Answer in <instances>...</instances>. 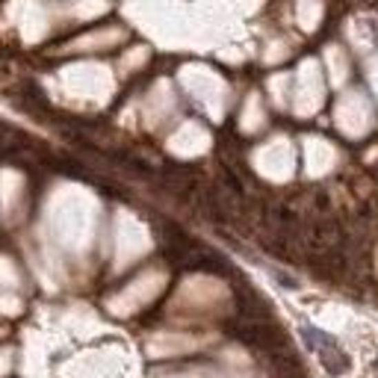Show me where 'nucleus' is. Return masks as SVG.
<instances>
[{"label":"nucleus","mask_w":378,"mask_h":378,"mask_svg":"<svg viewBox=\"0 0 378 378\" xmlns=\"http://www.w3.org/2000/svg\"><path fill=\"white\" fill-rule=\"evenodd\" d=\"M304 337H308V340L319 349V358H322L325 370H328L331 375H343L346 370H349V358H346V355L340 352V346L334 343L331 337H325V334H317L313 328L304 331Z\"/></svg>","instance_id":"1"}]
</instances>
